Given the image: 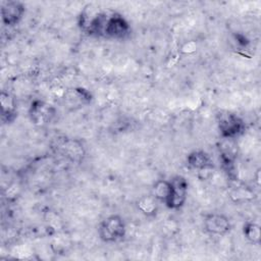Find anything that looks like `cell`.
Returning a JSON list of instances; mask_svg holds the SVG:
<instances>
[{
  "label": "cell",
  "mask_w": 261,
  "mask_h": 261,
  "mask_svg": "<svg viewBox=\"0 0 261 261\" xmlns=\"http://www.w3.org/2000/svg\"><path fill=\"white\" fill-rule=\"evenodd\" d=\"M217 125L222 139L236 140L246 130L244 119L229 111H221L217 114Z\"/></svg>",
  "instance_id": "cell-1"
},
{
  "label": "cell",
  "mask_w": 261,
  "mask_h": 261,
  "mask_svg": "<svg viewBox=\"0 0 261 261\" xmlns=\"http://www.w3.org/2000/svg\"><path fill=\"white\" fill-rule=\"evenodd\" d=\"M126 233L123 219L116 214L110 215L102 220L98 226V234L105 243H116L121 241Z\"/></svg>",
  "instance_id": "cell-2"
},
{
  "label": "cell",
  "mask_w": 261,
  "mask_h": 261,
  "mask_svg": "<svg viewBox=\"0 0 261 261\" xmlns=\"http://www.w3.org/2000/svg\"><path fill=\"white\" fill-rule=\"evenodd\" d=\"M56 115V109L49 103L42 100L32 102L29 109L31 121L36 125H46L52 121Z\"/></svg>",
  "instance_id": "cell-3"
},
{
  "label": "cell",
  "mask_w": 261,
  "mask_h": 261,
  "mask_svg": "<svg viewBox=\"0 0 261 261\" xmlns=\"http://www.w3.org/2000/svg\"><path fill=\"white\" fill-rule=\"evenodd\" d=\"M171 193L170 197L165 204L169 209H179L184 206L188 196L189 184L182 175H175L170 179Z\"/></svg>",
  "instance_id": "cell-4"
},
{
  "label": "cell",
  "mask_w": 261,
  "mask_h": 261,
  "mask_svg": "<svg viewBox=\"0 0 261 261\" xmlns=\"http://www.w3.org/2000/svg\"><path fill=\"white\" fill-rule=\"evenodd\" d=\"M129 33L130 27L121 14L116 12L109 14L104 30V37L115 40H121L127 37Z\"/></svg>",
  "instance_id": "cell-5"
},
{
  "label": "cell",
  "mask_w": 261,
  "mask_h": 261,
  "mask_svg": "<svg viewBox=\"0 0 261 261\" xmlns=\"http://www.w3.org/2000/svg\"><path fill=\"white\" fill-rule=\"evenodd\" d=\"M204 229L206 232L215 236H224L230 230L229 218L221 213H210L204 218Z\"/></svg>",
  "instance_id": "cell-6"
},
{
  "label": "cell",
  "mask_w": 261,
  "mask_h": 261,
  "mask_svg": "<svg viewBox=\"0 0 261 261\" xmlns=\"http://www.w3.org/2000/svg\"><path fill=\"white\" fill-rule=\"evenodd\" d=\"M25 11V7L18 1H7L1 6L2 22L5 25L12 27L19 22Z\"/></svg>",
  "instance_id": "cell-7"
},
{
  "label": "cell",
  "mask_w": 261,
  "mask_h": 261,
  "mask_svg": "<svg viewBox=\"0 0 261 261\" xmlns=\"http://www.w3.org/2000/svg\"><path fill=\"white\" fill-rule=\"evenodd\" d=\"M57 148L71 161H81L85 154L82 144L76 140L64 138L57 144Z\"/></svg>",
  "instance_id": "cell-8"
},
{
  "label": "cell",
  "mask_w": 261,
  "mask_h": 261,
  "mask_svg": "<svg viewBox=\"0 0 261 261\" xmlns=\"http://www.w3.org/2000/svg\"><path fill=\"white\" fill-rule=\"evenodd\" d=\"M187 163L189 167L199 171H204L213 168L212 159L205 151L202 150H196L191 152L187 157Z\"/></svg>",
  "instance_id": "cell-9"
},
{
  "label": "cell",
  "mask_w": 261,
  "mask_h": 261,
  "mask_svg": "<svg viewBox=\"0 0 261 261\" xmlns=\"http://www.w3.org/2000/svg\"><path fill=\"white\" fill-rule=\"evenodd\" d=\"M1 116L4 122H12L16 117V107L13 97L8 93H1Z\"/></svg>",
  "instance_id": "cell-10"
},
{
  "label": "cell",
  "mask_w": 261,
  "mask_h": 261,
  "mask_svg": "<svg viewBox=\"0 0 261 261\" xmlns=\"http://www.w3.org/2000/svg\"><path fill=\"white\" fill-rule=\"evenodd\" d=\"M171 193V184L170 180L159 179L157 180L152 188V195L157 199L158 202L163 203L164 205L167 203Z\"/></svg>",
  "instance_id": "cell-11"
},
{
  "label": "cell",
  "mask_w": 261,
  "mask_h": 261,
  "mask_svg": "<svg viewBox=\"0 0 261 261\" xmlns=\"http://www.w3.org/2000/svg\"><path fill=\"white\" fill-rule=\"evenodd\" d=\"M158 201L153 195L143 196L137 202L138 209L146 216L155 215L158 209Z\"/></svg>",
  "instance_id": "cell-12"
},
{
  "label": "cell",
  "mask_w": 261,
  "mask_h": 261,
  "mask_svg": "<svg viewBox=\"0 0 261 261\" xmlns=\"http://www.w3.org/2000/svg\"><path fill=\"white\" fill-rule=\"evenodd\" d=\"M243 233L245 238L252 244L259 245L261 241L260 226L255 222H247L243 227Z\"/></svg>",
  "instance_id": "cell-13"
},
{
  "label": "cell",
  "mask_w": 261,
  "mask_h": 261,
  "mask_svg": "<svg viewBox=\"0 0 261 261\" xmlns=\"http://www.w3.org/2000/svg\"><path fill=\"white\" fill-rule=\"evenodd\" d=\"M236 40H237V42H238L240 45H242V46H246V45L249 43V41L247 40V38H246L245 36L241 35V34L236 35Z\"/></svg>",
  "instance_id": "cell-14"
}]
</instances>
